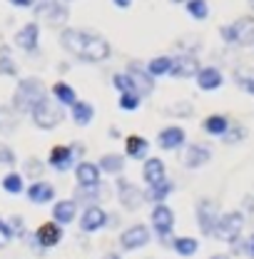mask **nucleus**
Segmentation results:
<instances>
[{
	"label": "nucleus",
	"instance_id": "obj_1",
	"mask_svg": "<svg viewBox=\"0 0 254 259\" xmlns=\"http://www.w3.org/2000/svg\"><path fill=\"white\" fill-rule=\"evenodd\" d=\"M60 45L70 55H75L82 63H102L110 58V42L88 30H63L60 32Z\"/></svg>",
	"mask_w": 254,
	"mask_h": 259
},
{
	"label": "nucleus",
	"instance_id": "obj_2",
	"mask_svg": "<svg viewBox=\"0 0 254 259\" xmlns=\"http://www.w3.org/2000/svg\"><path fill=\"white\" fill-rule=\"evenodd\" d=\"M45 95V85H43V80H37V77H25V80H20V85H18V90H15V97H13V107L15 110H32Z\"/></svg>",
	"mask_w": 254,
	"mask_h": 259
},
{
	"label": "nucleus",
	"instance_id": "obj_3",
	"mask_svg": "<svg viewBox=\"0 0 254 259\" xmlns=\"http://www.w3.org/2000/svg\"><path fill=\"white\" fill-rule=\"evenodd\" d=\"M30 115H32V122H35L40 130H53V127H58V125L63 122L65 110L55 102V100L43 97V100L30 110Z\"/></svg>",
	"mask_w": 254,
	"mask_h": 259
},
{
	"label": "nucleus",
	"instance_id": "obj_4",
	"mask_svg": "<svg viewBox=\"0 0 254 259\" xmlns=\"http://www.w3.org/2000/svg\"><path fill=\"white\" fill-rule=\"evenodd\" d=\"M242 229H244V214H242V212H227V214L220 217V222H217L215 237L222 239V242L234 244V242L239 239Z\"/></svg>",
	"mask_w": 254,
	"mask_h": 259
},
{
	"label": "nucleus",
	"instance_id": "obj_5",
	"mask_svg": "<svg viewBox=\"0 0 254 259\" xmlns=\"http://www.w3.org/2000/svg\"><path fill=\"white\" fill-rule=\"evenodd\" d=\"M220 209L212 199H199L197 204V225L202 229V234L207 237H215V229H217V222H220Z\"/></svg>",
	"mask_w": 254,
	"mask_h": 259
},
{
	"label": "nucleus",
	"instance_id": "obj_6",
	"mask_svg": "<svg viewBox=\"0 0 254 259\" xmlns=\"http://www.w3.org/2000/svg\"><path fill=\"white\" fill-rule=\"evenodd\" d=\"M35 18L45 20L48 25H63L67 20V8L60 0H40L35 5Z\"/></svg>",
	"mask_w": 254,
	"mask_h": 259
},
{
	"label": "nucleus",
	"instance_id": "obj_7",
	"mask_svg": "<svg viewBox=\"0 0 254 259\" xmlns=\"http://www.w3.org/2000/svg\"><path fill=\"white\" fill-rule=\"evenodd\" d=\"M147 242H150V229H147L145 225H132L120 234V247H122L125 252L142 249Z\"/></svg>",
	"mask_w": 254,
	"mask_h": 259
},
{
	"label": "nucleus",
	"instance_id": "obj_8",
	"mask_svg": "<svg viewBox=\"0 0 254 259\" xmlns=\"http://www.w3.org/2000/svg\"><path fill=\"white\" fill-rule=\"evenodd\" d=\"M117 199L125 209H140L145 202V192L130 180H117Z\"/></svg>",
	"mask_w": 254,
	"mask_h": 259
},
{
	"label": "nucleus",
	"instance_id": "obj_9",
	"mask_svg": "<svg viewBox=\"0 0 254 259\" xmlns=\"http://www.w3.org/2000/svg\"><path fill=\"white\" fill-rule=\"evenodd\" d=\"M127 77H130V82H132V90L137 93V95H150L152 90H155V82H152V75L147 72V70H142L137 63H130L127 65Z\"/></svg>",
	"mask_w": 254,
	"mask_h": 259
},
{
	"label": "nucleus",
	"instance_id": "obj_10",
	"mask_svg": "<svg viewBox=\"0 0 254 259\" xmlns=\"http://www.w3.org/2000/svg\"><path fill=\"white\" fill-rule=\"evenodd\" d=\"M60 239H63V227L58 225V222H45V225H40L37 232H35V237H32V242H35L37 247H43V249H50V247L60 244Z\"/></svg>",
	"mask_w": 254,
	"mask_h": 259
},
{
	"label": "nucleus",
	"instance_id": "obj_11",
	"mask_svg": "<svg viewBox=\"0 0 254 259\" xmlns=\"http://www.w3.org/2000/svg\"><path fill=\"white\" fill-rule=\"evenodd\" d=\"M152 227H155V232L162 239H167L172 227H175V212L167 204H155V209H152Z\"/></svg>",
	"mask_w": 254,
	"mask_h": 259
},
{
	"label": "nucleus",
	"instance_id": "obj_12",
	"mask_svg": "<svg viewBox=\"0 0 254 259\" xmlns=\"http://www.w3.org/2000/svg\"><path fill=\"white\" fill-rule=\"evenodd\" d=\"M107 212L100 207V204H90L85 212H82V217H80V229L82 232H97V229H102V227L107 225Z\"/></svg>",
	"mask_w": 254,
	"mask_h": 259
},
{
	"label": "nucleus",
	"instance_id": "obj_13",
	"mask_svg": "<svg viewBox=\"0 0 254 259\" xmlns=\"http://www.w3.org/2000/svg\"><path fill=\"white\" fill-rule=\"evenodd\" d=\"M197 72H199V63L194 55H177L172 60V70H170L172 77H194Z\"/></svg>",
	"mask_w": 254,
	"mask_h": 259
},
{
	"label": "nucleus",
	"instance_id": "obj_14",
	"mask_svg": "<svg viewBox=\"0 0 254 259\" xmlns=\"http://www.w3.org/2000/svg\"><path fill=\"white\" fill-rule=\"evenodd\" d=\"M48 162H50V167H53V169L65 172V169H70V167H72V162H75V152H72V147L58 145V147H53V150H50Z\"/></svg>",
	"mask_w": 254,
	"mask_h": 259
},
{
	"label": "nucleus",
	"instance_id": "obj_15",
	"mask_svg": "<svg viewBox=\"0 0 254 259\" xmlns=\"http://www.w3.org/2000/svg\"><path fill=\"white\" fill-rule=\"evenodd\" d=\"M75 177L80 187H97L100 185V167L93 162H80L75 167Z\"/></svg>",
	"mask_w": 254,
	"mask_h": 259
},
{
	"label": "nucleus",
	"instance_id": "obj_16",
	"mask_svg": "<svg viewBox=\"0 0 254 259\" xmlns=\"http://www.w3.org/2000/svg\"><path fill=\"white\" fill-rule=\"evenodd\" d=\"M75 214H77V202L75 199H60L53 207V222H58L60 227L75 222Z\"/></svg>",
	"mask_w": 254,
	"mask_h": 259
},
{
	"label": "nucleus",
	"instance_id": "obj_17",
	"mask_svg": "<svg viewBox=\"0 0 254 259\" xmlns=\"http://www.w3.org/2000/svg\"><path fill=\"white\" fill-rule=\"evenodd\" d=\"M25 192H28V199H30L32 204H48V202H53V197H55V187H53L50 182L37 180V182H32Z\"/></svg>",
	"mask_w": 254,
	"mask_h": 259
},
{
	"label": "nucleus",
	"instance_id": "obj_18",
	"mask_svg": "<svg viewBox=\"0 0 254 259\" xmlns=\"http://www.w3.org/2000/svg\"><path fill=\"white\" fill-rule=\"evenodd\" d=\"M232 32H234V42H239V45H252L254 42V18L252 15L239 18V20L232 25Z\"/></svg>",
	"mask_w": 254,
	"mask_h": 259
},
{
	"label": "nucleus",
	"instance_id": "obj_19",
	"mask_svg": "<svg viewBox=\"0 0 254 259\" xmlns=\"http://www.w3.org/2000/svg\"><path fill=\"white\" fill-rule=\"evenodd\" d=\"M222 82H224V77L217 67H199V72H197V85H199L202 90L212 93V90L222 88Z\"/></svg>",
	"mask_w": 254,
	"mask_h": 259
},
{
	"label": "nucleus",
	"instance_id": "obj_20",
	"mask_svg": "<svg viewBox=\"0 0 254 259\" xmlns=\"http://www.w3.org/2000/svg\"><path fill=\"white\" fill-rule=\"evenodd\" d=\"M209 157H212V150H209L207 145H190L187 152H185V164H187L190 169H197V167L207 164Z\"/></svg>",
	"mask_w": 254,
	"mask_h": 259
},
{
	"label": "nucleus",
	"instance_id": "obj_21",
	"mask_svg": "<svg viewBox=\"0 0 254 259\" xmlns=\"http://www.w3.org/2000/svg\"><path fill=\"white\" fill-rule=\"evenodd\" d=\"M157 142H159L162 150H177V147L185 145V130L182 127H164L159 132Z\"/></svg>",
	"mask_w": 254,
	"mask_h": 259
},
{
	"label": "nucleus",
	"instance_id": "obj_22",
	"mask_svg": "<svg viewBox=\"0 0 254 259\" xmlns=\"http://www.w3.org/2000/svg\"><path fill=\"white\" fill-rule=\"evenodd\" d=\"M37 37H40V28L35 23H28L23 30L15 35V45H20L23 50L32 53V50H37Z\"/></svg>",
	"mask_w": 254,
	"mask_h": 259
},
{
	"label": "nucleus",
	"instance_id": "obj_23",
	"mask_svg": "<svg viewBox=\"0 0 254 259\" xmlns=\"http://www.w3.org/2000/svg\"><path fill=\"white\" fill-rule=\"evenodd\" d=\"M142 177H145L147 185H157L162 180H167L164 177V162L157 160V157H150L145 162V167H142Z\"/></svg>",
	"mask_w": 254,
	"mask_h": 259
},
{
	"label": "nucleus",
	"instance_id": "obj_24",
	"mask_svg": "<svg viewBox=\"0 0 254 259\" xmlns=\"http://www.w3.org/2000/svg\"><path fill=\"white\" fill-rule=\"evenodd\" d=\"M127 157H132V160H145L147 157V150H150V142L145 140V137H140V135H132V137H127Z\"/></svg>",
	"mask_w": 254,
	"mask_h": 259
},
{
	"label": "nucleus",
	"instance_id": "obj_25",
	"mask_svg": "<svg viewBox=\"0 0 254 259\" xmlns=\"http://www.w3.org/2000/svg\"><path fill=\"white\" fill-rule=\"evenodd\" d=\"M202 130L207 135H215V137H224L227 130H229V120L224 115H209L204 122H202Z\"/></svg>",
	"mask_w": 254,
	"mask_h": 259
},
{
	"label": "nucleus",
	"instance_id": "obj_26",
	"mask_svg": "<svg viewBox=\"0 0 254 259\" xmlns=\"http://www.w3.org/2000/svg\"><path fill=\"white\" fill-rule=\"evenodd\" d=\"M172 190H175V185H172L170 180H162V182H157V185H150V190L145 192V199L162 204V202H164V199L172 194Z\"/></svg>",
	"mask_w": 254,
	"mask_h": 259
},
{
	"label": "nucleus",
	"instance_id": "obj_27",
	"mask_svg": "<svg viewBox=\"0 0 254 259\" xmlns=\"http://www.w3.org/2000/svg\"><path fill=\"white\" fill-rule=\"evenodd\" d=\"M95 117V110H93V105L90 102H82V100H77L75 105H72V120L77 122V125H90V120Z\"/></svg>",
	"mask_w": 254,
	"mask_h": 259
},
{
	"label": "nucleus",
	"instance_id": "obj_28",
	"mask_svg": "<svg viewBox=\"0 0 254 259\" xmlns=\"http://www.w3.org/2000/svg\"><path fill=\"white\" fill-rule=\"evenodd\" d=\"M172 249L180 254V257H194L199 252V242L192 239V237H177L172 242Z\"/></svg>",
	"mask_w": 254,
	"mask_h": 259
},
{
	"label": "nucleus",
	"instance_id": "obj_29",
	"mask_svg": "<svg viewBox=\"0 0 254 259\" xmlns=\"http://www.w3.org/2000/svg\"><path fill=\"white\" fill-rule=\"evenodd\" d=\"M100 172H107V175H120L125 169V157L122 155H105L100 160Z\"/></svg>",
	"mask_w": 254,
	"mask_h": 259
},
{
	"label": "nucleus",
	"instance_id": "obj_30",
	"mask_svg": "<svg viewBox=\"0 0 254 259\" xmlns=\"http://www.w3.org/2000/svg\"><path fill=\"white\" fill-rule=\"evenodd\" d=\"M3 190L8 194H20L25 190V185H23V175H18V172H8L5 177H3Z\"/></svg>",
	"mask_w": 254,
	"mask_h": 259
},
{
	"label": "nucleus",
	"instance_id": "obj_31",
	"mask_svg": "<svg viewBox=\"0 0 254 259\" xmlns=\"http://www.w3.org/2000/svg\"><path fill=\"white\" fill-rule=\"evenodd\" d=\"M53 95H55V100L60 102V105H75L77 102V97H75V90L70 88V85H65V82H58L55 88H53Z\"/></svg>",
	"mask_w": 254,
	"mask_h": 259
},
{
	"label": "nucleus",
	"instance_id": "obj_32",
	"mask_svg": "<svg viewBox=\"0 0 254 259\" xmlns=\"http://www.w3.org/2000/svg\"><path fill=\"white\" fill-rule=\"evenodd\" d=\"M170 70H172V58H155V60H150L147 63V72L152 75V77H159V75H170Z\"/></svg>",
	"mask_w": 254,
	"mask_h": 259
},
{
	"label": "nucleus",
	"instance_id": "obj_33",
	"mask_svg": "<svg viewBox=\"0 0 254 259\" xmlns=\"http://www.w3.org/2000/svg\"><path fill=\"white\" fill-rule=\"evenodd\" d=\"M187 13L194 20H204L209 15V5H207V0H190L187 3Z\"/></svg>",
	"mask_w": 254,
	"mask_h": 259
},
{
	"label": "nucleus",
	"instance_id": "obj_34",
	"mask_svg": "<svg viewBox=\"0 0 254 259\" xmlns=\"http://www.w3.org/2000/svg\"><path fill=\"white\" fill-rule=\"evenodd\" d=\"M234 77H237V82L244 88V93L254 95V70H239Z\"/></svg>",
	"mask_w": 254,
	"mask_h": 259
},
{
	"label": "nucleus",
	"instance_id": "obj_35",
	"mask_svg": "<svg viewBox=\"0 0 254 259\" xmlns=\"http://www.w3.org/2000/svg\"><path fill=\"white\" fill-rule=\"evenodd\" d=\"M140 100H142V97L137 95V93H125V95H120V107H122L125 112H132V110L140 107Z\"/></svg>",
	"mask_w": 254,
	"mask_h": 259
},
{
	"label": "nucleus",
	"instance_id": "obj_36",
	"mask_svg": "<svg viewBox=\"0 0 254 259\" xmlns=\"http://www.w3.org/2000/svg\"><path fill=\"white\" fill-rule=\"evenodd\" d=\"M25 175L28 177H32L35 182H37V177L43 175V162L35 160V157H30V160H25Z\"/></svg>",
	"mask_w": 254,
	"mask_h": 259
},
{
	"label": "nucleus",
	"instance_id": "obj_37",
	"mask_svg": "<svg viewBox=\"0 0 254 259\" xmlns=\"http://www.w3.org/2000/svg\"><path fill=\"white\" fill-rule=\"evenodd\" d=\"M167 112H170V115H177V117H190L192 115V102H175Z\"/></svg>",
	"mask_w": 254,
	"mask_h": 259
},
{
	"label": "nucleus",
	"instance_id": "obj_38",
	"mask_svg": "<svg viewBox=\"0 0 254 259\" xmlns=\"http://www.w3.org/2000/svg\"><path fill=\"white\" fill-rule=\"evenodd\" d=\"M18 72V65L8 58V53L0 55V75H15Z\"/></svg>",
	"mask_w": 254,
	"mask_h": 259
},
{
	"label": "nucleus",
	"instance_id": "obj_39",
	"mask_svg": "<svg viewBox=\"0 0 254 259\" xmlns=\"http://www.w3.org/2000/svg\"><path fill=\"white\" fill-rule=\"evenodd\" d=\"M112 85H115L122 95H125V93H135V90H132V82H130L127 75H115V77H112Z\"/></svg>",
	"mask_w": 254,
	"mask_h": 259
},
{
	"label": "nucleus",
	"instance_id": "obj_40",
	"mask_svg": "<svg viewBox=\"0 0 254 259\" xmlns=\"http://www.w3.org/2000/svg\"><path fill=\"white\" fill-rule=\"evenodd\" d=\"M10 239H13V229H10L8 222H3V220H0V249H3V247H8V244H10Z\"/></svg>",
	"mask_w": 254,
	"mask_h": 259
},
{
	"label": "nucleus",
	"instance_id": "obj_41",
	"mask_svg": "<svg viewBox=\"0 0 254 259\" xmlns=\"http://www.w3.org/2000/svg\"><path fill=\"white\" fill-rule=\"evenodd\" d=\"M0 164H15V152L8 147V145H0Z\"/></svg>",
	"mask_w": 254,
	"mask_h": 259
},
{
	"label": "nucleus",
	"instance_id": "obj_42",
	"mask_svg": "<svg viewBox=\"0 0 254 259\" xmlns=\"http://www.w3.org/2000/svg\"><path fill=\"white\" fill-rule=\"evenodd\" d=\"M242 137H244V130L237 127V132H227V135H224V142H229V145H232V142H239Z\"/></svg>",
	"mask_w": 254,
	"mask_h": 259
},
{
	"label": "nucleus",
	"instance_id": "obj_43",
	"mask_svg": "<svg viewBox=\"0 0 254 259\" xmlns=\"http://www.w3.org/2000/svg\"><path fill=\"white\" fill-rule=\"evenodd\" d=\"M10 5H15V8H30L35 0H8Z\"/></svg>",
	"mask_w": 254,
	"mask_h": 259
},
{
	"label": "nucleus",
	"instance_id": "obj_44",
	"mask_svg": "<svg viewBox=\"0 0 254 259\" xmlns=\"http://www.w3.org/2000/svg\"><path fill=\"white\" fill-rule=\"evenodd\" d=\"M112 3H115L117 8H122V10H127V8L132 5V0H112Z\"/></svg>",
	"mask_w": 254,
	"mask_h": 259
},
{
	"label": "nucleus",
	"instance_id": "obj_45",
	"mask_svg": "<svg viewBox=\"0 0 254 259\" xmlns=\"http://www.w3.org/2000/svg\"><path fill=\"white\" fill-rule=\"evenodd\" d=\"M244 249H247V254H249V257H254V234L249 237V242H247V247H244Z\"/></svg>",
	"mask_w": 254,
	"mask_h": 259
},
{
	"label": "nucleus",
	"instance_id": "obj_46",
	"mask_svg": "<svg viewBox=\"0 0 254 259\" xmlns=\"http://www.w3.org/2000/svg\"><path fill=\"white\" fill-rule=\"evenodd\" d=\"M105 259H122V257H120V254H107Z\"/></svg>",
	"mask_w": 254,
	"mask_h": 259
},
{
	"label": "nucleus",
	"instance_id": "obj_47",
	"mask_svg": "<svg viewBox=\"0 0 254 259\" xmlns=\"http://www.w3.org/2000/svg\"><path fill=\"white\" fill-rule=\"evenodd\" d=\"M212 259H229V257H227V254H215Z\"/></svg>",
	"mask_w": 254,
	"mask_h": 259
},
{
	"label": "nucleus",
	"instance_id": "obj_48",
	"mask_svg": "<svg viewBox=\"0 0 254 259\" xmlns=\"http://www.w3.org/2000/svg\"><path fill=\"white\" fill-rule=\"evenodd\" d=\"M172 3H190V0H172Z\"/></svg>",
	"mask_w": 254,
	"mask_h": 259
}]
</instances>
